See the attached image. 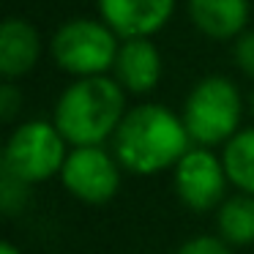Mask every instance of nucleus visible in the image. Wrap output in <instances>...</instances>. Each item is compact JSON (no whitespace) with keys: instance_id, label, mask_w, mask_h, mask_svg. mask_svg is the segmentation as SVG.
Wrapping results in <instances>:
<instances>
[{"instance_id":"f257e3e1","label":"nucleus","mask_w":254,"mask_h":254,"mask_svg":"<svg viewBox=\"0 0 254 254\" xmlns=\"http://www.w3.org/2000/svg\"><path fill=\"white\" fill-rule=\"evenodd\" d=\"M191 145L183 118L170 107L137 104L123 115L112 137V153L131 175H156L172 170Z\"/></svg>"},{"instance_id":"f03ea898","label":"nucleus","mask_w":254,"mask_h":254,"mask_svg":"<svg viewBox=\"0 0 254 254\" xmlns=\"http://www.w3.org/2000/svg\"><path fill=\"white\" fill-rule=\"evenodd\" d=\"M126 90L115 77H77L61 93L52 123L66 137L71 148L79 145H104L115 137L126 115Z\"/></svg>"},{"instance_id":"7ed1b4c3","label":"nucleus","mask_w":254,"mask_h":254,"mask_svg":"<svg viewBox=\"0 0 254 254\" xmlns=\"http://www.w3.org/2000/svg\"><path fill=\"white\" fill-rule=\"evenodd\" d=\"M183 123L194 145L216 148L224 145L241 131V118H243V99L241 90L232 79L221 74L199 79L186 96L183 104Z\"/></svg>"},{"instance_id":"20e7f679","label":"nucleus","mask_w":254,"mask_h":254,"mask_svg":"<svg viewBox=\"0 0 254 254\" xmlns=\"http://www.w3.org/2000/svg\"><path fill=\"white\" fill-rule=\"evenodd\" d=\"M121 36L104 19H68L50 41L52 61L71 77H99L115 66Z\"/></svg>"},{"instance_id":"39448f33","label":"nucleus","mask_w":254,"mask_h":254,"mask_svg":"<svg viewBox=\"0 0 254 254\" xmlns=\"http://www.w3.org/2000/svg\"><path fill=\"white\" fill-rule=\"evenodd\" d=\"M66 145H68L66 137L58 131L55 123L50 121L19 123L3 145V159H0L3 167L0 170L30 183V186L50 181V178L61 175L63 164H66L68 156Z\"/></svg>"},{"instance_id":"423d86ee","label":"nucleus","mask_w":254,"mask_h":254,"mask_svg":"<svg viewBox=\"0 0 254 254\" xmlns=\"http://www.w3.org/2000/svg\"><path fill=\"white\" fill-rule=\"evenodd\" d=\"M121 161L104 145L71 148L61 170L63 189L85 205H104L121 189Z\"/></svg>"},{"instance_id":"0eeeda50","label":"nucleus","mask_w":254,"mask_h":254,"mask_svg":"<svg viewBox=\"0 0 254 254\" xmlns=\"http://www.w3.org/2000/svg\"><path fill=\"white\" fill-rule=\"evenodd\" d=\"M172 186H175L178 199L189 210L208 213L227 199L230 178H227L221 156H216L213 148L191 145L183 153V159L172 167Z\"/></svg>"},{"instance_id":"6e6552de","label":"nucleus","mask_w":254,"mask_h":254,"mask_svg":"<svg viewBox=\"0 0 254 254\" xmlns=\"http://www.w3.org/2000/svg\"><path fill=\"white\" fill-rule=\"evenodd\" d=\"M99 14L121 39H150L170 22L175 0H96Z\"/></svg>"},{"instance_id":"1a4fd4ad","label":"nucleus","mask_w":254,"mask_h":254,"mask_svg":"<svg viewBox=\"0 0 254 254\" xmlns=\"http://www.w3.org/2000/svg\"><path fill=\"white\" fill-rule=\"evenodd\" d=\"M161 55L150 39H123L118 50L112 77L131 96H145L161 79Z\"/></svg>"},{"instance_id":"9d476101","label":"nucleus","mask_w":254,"mask_h":254,"mask_svg":"<svg viewBox=\"0 0 254 254\" xmlns=\"http://www.w3.org/2000/svg\"><path fill=\"white\" fill-rule=\"evenodd\" d=\"M41 58L39 30L19 17H8L0 25V74L6 79H22L36 68Z\"/></svg>"},{"instance_id":"9b49d317","label":"nucleus","mask_w":254,"mask_h":254,"mask_svg":"<svg viewBox=\"0 0 254 254\" xmlns=\"http://www.w3.org/2000/svg\"><path fill=\"white\" fill-rule=\"evenodd\" d=\"M191 25L216 41H235L249 25V0H189Z\"/></svg>"},{"instance_id":"f8f14e48","label":"nucleus","mask_w":254,"mask_h":254,"mask_svg":"<svg viewBox=\"0 0 254 254\" xmlns=\"http://www.w3.org/2000/svg\"><path fill=\"white\" fill-rule=\"evenodd\" d=\"M216 230L230 246L254 243V194L238 191L216 208Z\"/></svg>"},{"instance_id":"ddd939ff","label":"nucleus","mask_w":254,"mask_h":254,"mask_svg":"<svg viewBox=\"0 0 254 254\" xmlns=\"http://www.w3.org/2000/svg\"><path fill=\"white\" fill-rule=\"evenodd\" d=\"M221 161L230 186L254 194V128H241L232 139H227L221 145Z\"/></svg>"},{"instance_id":"4468645a","label":"nucleus","mask_w":254,"mask_h":254,"mask_svg":"<svg viewBox=\"0 0 254 254\" xmlns=\"http://www.w3.org/2000/svg\"><path fill=\"white\" fill-rule=\"evenodd\" d=\"M28 199H30V183L0 170V208H3V213L6 216L22 213Z\"/></svg>"},{"instance_id":"2eb2a0df","label":"nucleus","mask_w":254,"mask_h":254,"mask_svg":"<svg viewBox=\"0 0 254 254\" xmlns=\"http://www.w3.org/2000/svg\"><path fill=\"white\" fill-rule=\"evenodd\" d=\"M175 254H232V246L219 235H197L181 243Z\"/></svg>"},{"instance_id":"dca6fc26","label":"nucleus","mask_w":254,"mask_h":254,"mask_svg":"<svg viewBox=\"0 0 254 254\" xmlns=\"http://www.w3.org/2000/svg\"><path fill=\"white\" fill-rule=\"evenodd\" d=\"M232 61L246 77H254V30H243L232 44Z\"/></svg>"},{"instance_id":"f3484780","label":"nucleus","mask_w":254,"mask_h":254,"mask_svg":"<svg viewBox=\"0 0 254 254\" xmlns=\"http://www.w3.org/2000/svg\"><path fill=\"white\" fill-rule=\"evenodd\" d=\"M19 110H22V90L11 79H6L3 88H0V118L3 121H14Z\"/></svg>"},{"instance_id":"a211bd4d","label":"nucleus","mask_w":254,"mask_h":254,"mask_svg":"<svg viewBox=\"0 0 254 254\" xmlns=\"http://www.w3.org/2000/svg\"><path fill=\"white\" fill-rule=\"evenodd\" d=\"M0 254H22V252H19L11 241H6V243H0Z\"/></svg>"},{"instance_id":"6ab92c4d","label":"nucleus","mask_w":254,"mask_h":254,"mask_svg":"<svg viewBox=\"0 0 254 254\" xmlns=\"http://www.w3.org/2000/svg\"><path fill=\"white\" fill-rule=\"evenodd\" d=\"M252 115H254V90H252Z\"/></svg>"}]
</instances>
